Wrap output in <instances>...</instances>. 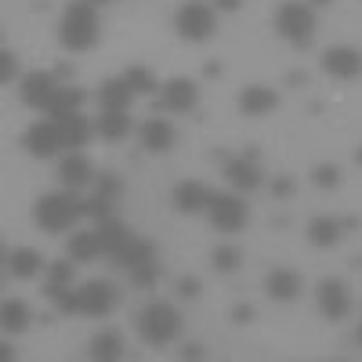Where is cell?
Returning a JSON list of instances; mask_svg holds the SVG:
<instances>
[{
    "mask_svg": "<svg viewBox=\"0 0 362 362\" xmlns=\"http://www.w3.org/2000/svg\"><path fill=\"white\" fill-rule=\"evenodd\" d=\"M87 218L83 210V199L76 196V189H66V192H47L33 203V221L44 228V232H69L76 228V221Z\"/></svg>",
    "mask_w": 362,
    "mask_h": 362,
    "instance_id": "1",
    "label": "cell"
},
{
    "mask_svg": "<svg viewBox=\"0 0 362 362\" xmlns=\"http://www.w3.org/2000/svg\"><path fill=\"white\" fill-rule=\"evenodd\" d=\"M58 40H62L66 51L80 54V51H90L98 44V15H95V4L87 0H73L62 15V25H58Z\"/></svg>",
    "mask_w": 362,
    "mask_h": 362,
    "instance_id": "2",
    "label": "cell"
},
{
    "mask_svg": "<svg viewBox=\"0 0 362 362\" xmlns=\"http://www.w3.org/2000/svg\"><path fill=\"white\" fill-rule=\"evenodd\" d=\"M138 326V337L145 344H167L181 334V315L174 305H167V300H153V305H145L134 319Z\"/></svg>",
    "mask_w": 362,
    "mask_h": 362,
    "instance_id": "3",
    "label": "cell"
},
{
    "mask_svg": "<svg viewBox=\"0 0 362 362\" xmlns=\"http://www.w3.org/2000/svg\"><path fill=\"white\" fill-rule=\"evenodd\" d=\"M276 33L283 40H290L293 47H308L312 33H315V15L312 4H300V0H286L276 11Z\"/></svg>",
    "mask_w": 362,
    "mask_h": 362,
    "instance_id": "4",
    "label": "cell"
},
{
    "mask_svg": "<svg viewBox=\"0 0 362 362\" xmlns=\"http://www.w3.org/2000/svg\"><path fill=\"white\" fill-rule=\"evenodd\" d=\"M174 29H177V37L181 40H210L214 37V29H218V15L210 4H203V0H189V4H181L177 15H174Z\"/></svg>",
    "mask_w": 362,
    "mask_h": 362,
    "instance_id": "5",
    "label": "cell"
},
{
    "mask_svg": "<svg viewBox=\"0 0 362 362\" xmlns=\"http://www.w3.org/2000/svg\"><path fill=\"white\" fill-rule=\"evenodd\" d=\"M22 148L37 160H51L62 153V131H58V119H37L22 131Z\"/></svg>",
    "mask_w": 362,
    "mask_h": 362,
    "instance_id": "6",
    "label": "cell"
},
{
    "mask_svg": "<svg viewBox=\"0 0 362 362\" xmlns=\"http://www.w3.org/2000/svg\"><path fill=\"white\" fill-rule=\"evenodd\" d=\"M206 214H210V225H214L218 232H239L247 225L250 210H247V203L239 199L235 192H214V196H210Z\"/></svg>",
    "mask_w": 362,
    "mask_h": 362,
    "instance_id": "7",
    "label": "cell"
},
{
    "mask_svg": "<svg viewBox=\"0 0 362 362\" xmlns=\"http://www.w3.org/2000/svg\"><path fill=\"white\" fill-rule=\"evenodd\" d=\"M116 305H119L116 283H109V279H90V283L80 286V312H83V315L105 319V315L116 312Z\"/></svg>",
    "mask_w": 362,
    "mask_h": 362,
    "instance_id": "8",
    "label": "cell"
},
{
    "mask_svg": "<svg viewBox=\"0 0 362 362\" xmlns=\"http://www.w3.org/2000/svg\"><path fill=\"white\" fill-rule=\"evenodd\" d=\"M54 90H58V76L47 73V69H33V73H25L22 83H18V98L25 109H40L54 98Z\"/></svg>",
    "mask_w": 362,
    "mask_h": 362,
    "instance_id": "9",
    "label": "cell"
},
{
    "mask_svg": "<svg viewBox=\"0 0 362 362\" xmlns=\"http://www.w3.org/2000/svg\"><path fill=\"white\" fill-rule=\"evenodd\" d=\"M95 163L87 160V153H80V148H73V153L58 163V181H62V189H87V185H95Z\"/></svg>",
    "mask_w": 362,
    "mask_h": 362,
    "instance_id": "10",
    "label": "cell"
},
{
    "mask_svg": "<svg viewBox=\"0 0 362 362\" xmlns=\"http://www.w3.org/2000/svg\"><path fill=\"white\" fill-rule=\"evenodd\" d=\"M196 102H199V87L185 76H174L160 87V109L167 112H189L196 109Z\"/></svg>",
    "mask_w": 362,
    "mask_h": 362,
    "instance_id": "11",
    "label": "cell"
},
{
    "mask_svg": "<svg viewBox=\"0 0 362 362\" xmlns=\"http://www.w3.org/2000/svg\"><path fill=\"white\" fill-rule=\"evenodd\" d=\"M210 196H214V192L206 189V181L189 177V181H177V185H174L170 203H174L177 214H199V210H206V206H210Z\"/></svg>",
    "mask_w": 362,
    "mask_h": 362,
    "instance_id": "12",
    "label": "cell"
},
{
    "mask_svg": "<svg viewBox=\"0 0 362 362\" xmlns=\"http://www.w3.org/2000/svg\"><path fill=\"white\" fill-rule=\"evenodd\" d=\"M322 69L337 80H355L362 76V51L355 47H329L322 54Z\"/></svg>",
    "mask_w": 362,
    "mask_h": 362,
    "instance_id": "13",
    "label": "cell"
},
{
    "mask_svg": "<svg viewBox=\"0 0 362 362\" xmlns=\"http://www.w3.org/2000/svg\"><path fill=\"white\" fill-rule=\"evenodd\" d=\"M315 297H319V312H322L326 319H334V322L351 312V293H348V286L337 283V279H326Z\"/></svg>",
    "mask_w": 362,
    "mask_h": 362,
    "instance_id": "14",
    "label": "cell"
},
{
    "mask_svg": "<svg viewBox=\"0 0 362 362\" xmlns=\"http://www.w3.org/2000/svg\"><path fill=\"white\" fill-rule=\"evenodd\" d=\"M300 290H305V279H300L297 268H272L264 279V293L272 300H293Z\"/></svg>",
    "mask_w": 362,
    "mask_h": 362,
    "instance_id": "15",
    "label": "cell"
},
{
    "mask_svg": "<svg viewBox=\"0 0 362 362\" xmlns=\"http://www.w3.org/2000/svg\"><path fill=\"white\" fill-rule=\"evenodd\" d=\"M276 105H279V95L264 83H250L239 90V112L243 116H268Z\"/></svg>",
    "mask_w": 362,
    "mask_h": 362,
    "instance_id": "16",
    "label": "cell"
},
{
    "mask_svg": "<svg viewBox=\"0 0 362 362\" xmlns=\"http://www.w3.org/2000/svg\"><path fill=\"white\" fill-rule=\"evenodd\" d=\"M174 124L163 116H153V119H145L141 131H138V141L148 148V153H167V148H174Z\"/></svg>",
    "mask_w": 362,
    "mask_h": 362,
    "instance_id": "17",
    "label": "cell"
},
{
    "mask_svg": "<svg viewBox=\"0 0 362 362\" xmlns=\"http://www.w3.org/2000/svg\"><path fill=\"white\" fill-rule=\"evenodd\" d=\"M95 134L102 141H124L131 134V112L127 109H102L95 119Z\"/></svg>",
    "mask_w": 362,
    "mask_h": 362,
    "instance_id": "18",
    "label": "cell"
},
{
    "mask_svg": "<svg viewBox=\"0 0 362 362\" xmlns=\"http://www.w3.org/2000/svg\"><path fill=\"white\" fill-rule=\"evenodd\" d=\"M225 177H228V185L239 189V192L261 189V170H257V160H250V156L228 160V163H225Z\"/></svg>",
    "mask_w": 362,
    "mask_h": 362,
    "instance_id": "19",
    "label": "cell"
},
{
    "mask_svg": "<svg viewBox=\"0 0 362 362\" xmlns=\"http://www.w3.org/2000/svg\"><path fill=\"white\" fill-rule=\"evenodd\" d=\"M87 102V90L83 87H58L54 90V98L44 105V116L47 119H66V116H73V112H80V105Z\"/></svg>",
    "mask_w": 362,
    "mask_h": 362,
    "instance_id": "20",
    "label": "cell"
},
{
    "mask_svg": "<svg viewBox=\"0 0 362 362\" xmlns=\"http://www.w3.org/2000/svg\"><path fill=\"white\" fill-rule=\"evenodd\" d=\"M156 254H160V250H156L153 239L131 235V239H127V247L109 257V264H112V268H134V264H141V261H156Z\"/></svg>",
    "mask_w": 362,
    "mask_h": 362,
    "instance_id": "21",
    "label": "cell"
},
{
    "mask_svg": "<svg viewBox=\"0 0 362 362\" xmlns=\"http://www.w3.org/2000/svg\"><path fill=\"white\" fill-rule=\"evenodd\" d=\"M66 254L76 261V264H87V261H98L105 250H102V239H98V228L95 232H83L76 228L69 239H66Z\"/></svg>",
    "mask_w": 362,
    "mask_h": 362,
    "instance_id": "22",
    "label": "cell"
},
{
    "mask_svg": "<svg viewBox=\"0 0 362 362\" xmlns=\"http://www.w3.org/2000/svg\"><path fill=\"white\" fill-rule=\"evenodd\" d=\"M58 131H62V145L69 148H83L90 138H95V124L83 116V112H73V116H66V119H58Z\"/></svg>",
    "mask_w": 362,
    "mask_h": 362,
    "instance_id": "23",
    "label": "cell"
},
{
    "mask_svg": "<svg viewBox=\"0 0 362 362\" xmlns=\"http://www.w3.org/2000/svg\"><path fill=\"white\" fill-rule=\"evenodd\" d=\"M4 261H8V272L15 279H33L37 272L44 268V254L33 250V247H15V250L4 254Z\"/></svg>",
    "mask_w": 362,
    "mask_h": 362,
    "instance_id": "24",
    "label": "cell"
},
{
    "mask_svg": "<svg viewBox=\"0 0 362 362\" xmlns=\"http://www.w3.org/2000/svg\"><path fill=\"white\" fill-rule=\"evenodd\" d=\"M95 98H98L102 109H131L134 90L124 83V76H119V80H102L98 90H95Z\"/></svg>",
    "mask_w": 362,
    "mask_h": 362,
    "instance_id": "25",
    "label": "cell"
},
{
    "mask_svg": "<svg viewBox=\"0 0 362 362\" xmlns=\"http://www.w3.org/2000/svg\"><path fill=\"white\" fill-rule=\"evenodd\" d=\"M134 232L119 221V218H105V221H98V239H102V250H105V257H112V254H119L127 247V239H131Z\"/></svg>",
    "mask_w": 362,
    "mask_h": 362,
    "instance_id": "26",
    "label": "cell"
},
{
    "mask_svg": "<svg viewBox=\"0 0 362 362\" xmlns=\"http://www.w3.org/2000/svg\"><path fill=\"white\" fill-rule=\"evenodd\" d=\"M341 235H344V225L337 218H329V214H319V218L308 221V239L315 247H337Z\"/></svg>",
    "mask_w": 362,
    "mask_h": 362,
    "instance_id": "27",
    "label": "cell"
},
{
    "mask_svg": "<svg viewBox=\"0 0 362 362\" xmlns=\"http://www.w3.org/2000/svg\"><path fill=\"white\" fill-rule=\"evenodd\" d=\"M119 355H124V334L119 329H102L90 341V358H119Z\"/></svg>",
    "mask_w": 362,
    "mask_h": 362,
    "instance_id": "28",
    "label": "cell"
},
{
    "mask_svg": "<svg viewBox=\"0 0 362 362\" xmlns=\"http://www.w3.org/2000/svg\"><path fill=\"white\" fill-rule=\"evenodd\" d=\"M124 83L134 90V95H156V87H160L148 66H127L124 69Z\"/></svg>",
    "mask_w": 362,
    "mask_h": 362,
    "instance_id": "29",
    "label": "cell"
},
{
    "mask_svg": "<svg viewBox=\"0 0 362 362\" xmlns=\"http://www.w3.org/2000/svg\"><path fill=\"white\" fill-rule=\"evenodd\" d=\"M29 322H33V312H29L25 300H8L4 305V329L8 334H22V329H29Z\"/></svg>",
    "mask_w": 362,
    "mask_h": 362,
    "instance_id": "30",
    "label": "cell"
},
{
    "mask_svg": "<svg viewBox=\"0 0 362 362\" xmlns=\"http://www.w3.org/2000/svg\"><path fill=\"white\" fill-rule=\"evenodd\" d=\"M127 272H131V286L148 290V286H156V279H160V261H141V264H134Z\"/></svg>",
    "mask_w": 362,
    "mask_h": 362,
    "instance_id": "31",
    "label": "cell"
},
{
    "mask_svg": "<svg viewBox=\"0 0 362 362\" xmlns=\"http://www.w3.org/2000/svg\"><path fill=\"white\" fill-rule=\"evenodd\" d=\"M210 264H214V272H235L239 264H243V250L239 247H218L214 254H210Z\"/></svg>",
    "mask_w": 362,
    "mask_h": 362,
    "instance_id": "32",
    "label": "cell"
},
{
    "mask_svg": "<svg viewBox=\"0 0 362 362\" xmlns=\"http://www.w3.org/2000/svg\"><path fill=\"white\" fill-rule=\"evenodd\" d=\"M95 189H98V196H109V199H116L119 192H124V177H119L116 170H102V174L95 177Z\"/></svg>",
    "mask_w": 362,
    "mask_h": 362,
    "instance_id": "33",
    "label": "cell"
},
{
    "mask_svg": "<svg viewBox=\"0 0 362 362\" xmlns=\"http://www.w3.org/2000/svg\"><path fill=\"white\" fill-rule=\"evenodd\" d=\"M73 257L69 261H51L47 264V283H58V286H73Z\"/></svg>",
    "mask_w": 362,
    "mask_h": 362,
    "instance_id": "34",
    "label": "cell"
},
{
    "mask_svg": "<svg viewBox=\"0 0 362 362\" xmlns=\"http://www.w3.org/2000/svg\"><path fill=\"white\" fill-rule=\"evenodd\" d=\"M312 181L319 189H337L341 185V170L334 167V163H319L315 170H312Z\"/></svg>",
    "mask_w": 362,
    "mask_h": 362,
    "instance_id": "35",
    "label": "cell"
},
{
    "mask_svg": "<svg viewBox=\"0 0 362 362\" xmlns=\"http://www.w3.org/2000/svg\"><path fill=\"white\" fill-rule=\"evenodd\" d=\"M83 210H87V218L105 221V218H112V199L109 196H90V199H83Z\"/></svg>",
    "mask_w": 362,
    "mask_h": 362,
    "instance_id": "36",
    "label": "cell"
},
{
    "mask_svg": "<svg viewBox=\"0 0 362 362\" xmlns=\"http://www.w3.org/2000/svg\"><path fill=\"white\" fill-rule=\"evenodd\" d=\"M51 305H54L58 315H83V312H80V290H73V286L58 297V300H51Z\"/></svg>",
    "mask_w": 362,
    "mask_h": 362,
    "instance_id": "37",
    "label": "cell"
},
{
    "mask_svg": "<svg viewBox=\"0 0 362 362\" xmlns=\"http://www.w3.org/2000/svg\"><path fill=\"white\" fill-rule=\"evenodd\" d=\"M0 66H4L0 80H4V83H15V76H18V54H15V51H4V54H0Z\"/></svg>",
    "mask_w": 362,
    "mask_h": 362,
    "instance_id": "38",
    "label": "cell"
},
{
    "mask_svg": "<svg viewBox=\"0 0 362 362\" xmlns=\"http://www.w3.org/2000/svg\"><path fill=\"white\" fill-rule=\"evenodd\" d=\"M199 293H203L199 279H181V283H177V297H185V300H196Z\"/></svg>",
    "mask_w": 362,
    "mask_h": 362,
    "instance_id": "39",
    "label": "cell"
},
{
    "mask_svg": "<svg viewBox=\"0 0 362 362\" xmlns=\"http://www.w3.org/2000/svg\"><path fill=\"white\" fill-rule=\"evenodd\" d=\"M272 192H276L279 199H286V196L293 192V177H286V174H283V177H276V181H272Z\"/></svg>",
    "mask_w": 362,
    "mask_h": 362,
    "instance_id": "40",
    "label": "cell"
},
{
    "mask_svg": "<svg viewBox=\"0 0 362 362\" xmlns=\"http://www.w3.org/2000/svg\"><path fill=\"white\" fill-rule=\"evenodd\" d=\"M232 322H239V326L254 322V308H250V305H235V308H232Z\"/></svg>",
    "mask_w": 362,
    "mask_h": 362,
    "instance_id": "41",
    "label": "cell"
},
{
    "mask_svg": "<svg viewBox=\"0 0 362 362\" xmlns=\"http://www.w3.org/2000/svg\"><path fill=\"white\" fill-rule=\"evenodd\" d=\"M199 355H203L199 344H185V348H181V358H199Z\"/></svg>",
    "mask_w": 362,
    "mask_h": 362,
    "instance_id": "42",
    "label": "cell"
},
{
    "mask_svg": "<svg viewBox=\"0 0 362 362\" xmlns=\"http://www.w3.org/2000/svg\"><path fill=\"white\" fill-rule=\"evenodd\" d=\"M214 4H218V11H235L243 0H214Z\"/></svg>",
    "mask_w": 362,
    "mask_h": 362,
    "instance_id": "43",
    "label": "cell"
},
{
    "mask_svg": "<svg viewBox=\"0 0 362 362\" xmlns=\"http://www.w3.org/2000/svg\"><path fill=\"white\" fill-rule=\"evenodd\" d=\"M312 8H326V4H334V0H308Z\"/></svg>",
    "mask_w": 362,
    "mask_h": 362,
    "instance_id": "44",
    "label": "cell"
},
{
    "mask_svg": "<svg viewBox=\"0 0 362 362\" xmlns=\"http://www.w3.org/2000/svg\"><path fill=\"white\" fill-rule=\"evenodd\" d=\"M87 4H95V8H98V4H112V0H87Z\"/></svg>",
    "mask_w": 362,
    "mask_h": 362,
    "instance_id": "45",
    "label": "cell"
},
{
    "mask_svg": "<svg viewBox=\"0 0 362 362\" xmlns=\"http://www.w3.org/2000/svg\"><path fill=\"white\" fill-rule=\"evenodd\" d=\"M355 163H362V145L355 148Z\"/></svg>",
    "mask_w": 362,
    "mask_h": 362,
    "instance_id": "46",
    "label": "cell"
},
{
    "mask_svg": "<svg viewBox=\"0 0 362 362\" xmlns=\"http://www.w3.org/2000/svg\"><path fill=\"white\" fill-rule=\"evenodd\" d=\"M355 341H358V344H362V326H358V329H355Z\"/></svg>",
    "mask_w": 362,
    "mask_h": 362,
    "instance_id": "47",
    "label": "cell"
}]
</instances>
